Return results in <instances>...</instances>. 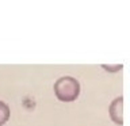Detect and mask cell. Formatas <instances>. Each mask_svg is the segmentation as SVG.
Masks as SVG:
<instances>
[{"mask_svg":"<svg viewBox=\"0 0 130 126\" xmlns=\"http://www.w3.org/2000/svg\"><path fill=\"white\" fill-rule=\"evenodd\" d=\"M54 93L61 102H75L80 95V83L72 76H62L54 83Z\"/></svg>","mask_w":130,"mask_h":126,"instance_id":"6da1fadb","label":"cell"},{"mask_svg":"<svg viewBox=\"0 0 130 126\" xmlns=\"http://www.w3.org/2000/svg\"><path fill=\"white\" fill-rule=\"evenodd\" d=\"M108 113L114 123L119 126L123 125V96H118L112 100V103L110 104Z\"/></svg>","mask_w":130,"mask_h":126,"instance_id":"7a4b0ae2","label":"cell"},{"mask_svg":"<svg viewBox=\"0 0 130 126\" xmlns=\"http://www.w3.org/2000/svg\"><path fill=\"white\" fill-rule=\"evenodd\" d=\"M8 119H10V107L0 100V126H3Z\"/></svg>","mask_w":130,"mask_h":126,"instance_id":"3957f363","label":"cell"}]
</instances>
